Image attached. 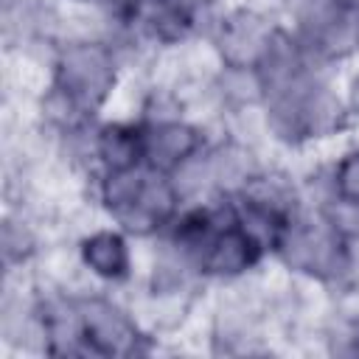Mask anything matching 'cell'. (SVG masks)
Masks as SVG:
<instances>
[{
	"instance_id": "1",
	"label": "cell",
	"mask_w": 359,
	"mask_h": 359,
	"mask_svg": "<svg viewBox=\"0 0 359 359\" xmlns=\"http://www.w3.org/2000/svg\"><path fill=\"white\" fill-rule=\"evenodd\" d=\"M62 87L76 104H95L107 90V62L98 50H73L59 67Z\"/></svg>"
},
{
	"instance_id": "2",
	"label": "cell",
	"mask_w": 359,
	"mask_h": 359,
	"mask_svg": "<svg viewBox=\"0 0 359 359\" xmlns=\"http://www.w3.org/2000/svg\"><path fill=\"white\" fill-rule=\"evenodd\" d=\"M84 334H87V342L93 339V345L98 351H107V353H126L132 351L135 345V331L132 325L121 317L118 309L107 306V303H90L84 309Z\"/></svg>"
},
{
	"instance_id": "3",
	"label": "cell",
	"mask_w": 359,
	"mask_h": 359,
	"mask_svg": "<svg viewBox=\"0 0 359 359\" xmlns=\"http://www.w3.org/2000/svg\"><path fill=\"white\" fill-rule=\"evenodd\" d=\"M194 146H196V137H194L191 129H185L180 123H168V126H160L143 143V151H149L154 157V163L168 165V163L182 160L188 151H194Z\"/></svg>"
},
{
	"instance_id": "4",
	"label": "cell",
	"mask_w": 359,
	"mask_h": 359,
	"mask_svg": "<svg viewBox=\"0 0 359 359\" xmlns=\"http://www.w3.org/2000/svg\"><path fill=\"white\" fill-rule=\"evenodd\" d=\"M87 261L95 266L98 275L118 278L126 272V247L118 236L101 233L93 241H87Z\"/></svg>"
},
{
	"instance_id": "5",
	"label": "cell",
	"mask_w": 359,
	"mask_h": 359,
	"mask_svg": "<svg viewBox=\"0 0 359 359\" xmlns=\"http://www.w3.org/2000/svg\"><path fill=\"white\" fill-rule=\"evenodd\" d=\"M339 194L348 202L359 205V151L339 165Z\"/></svg>"
}]
</instances>
